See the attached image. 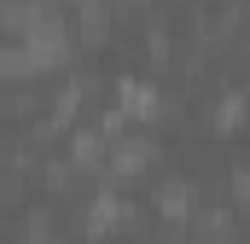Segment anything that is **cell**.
<instances>
[{"label": "cell", "mask_w": 250, "mask_h": 244, "mask_svg": "<svg viewBox=\"0 0 250 244\" xmlns=\"http://www.w3.org/2000/svg\"><path fill=\"white\" fill-rule=\"evenodd\" d=\"M239 122H245V99H221V105H215V128H221V134H233Z\"/></svg>", "instance_id": "6da1fadb"}]
</instances>
